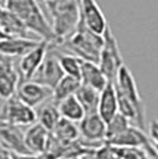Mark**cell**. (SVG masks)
<instances>
[{
    "label": "cell",
    "instance_id": "5b68a950",
    "mask_svg": "<svg viewBox=\"0 0 158 159\" xmlns=\"http://www.w3.org/2000/svg\"><path fill=\"white\" fill-rule=\"evenodd\" d=\"M104 37V47L100 53V60L98 66L101 69L102 74L105 75L108 82H114L117 77L118 70L120 66H124V60L120 52L118 40L115 36L113 34L112 29L108 26L106 29L105 33L102 34Z\"/></svg>",
    "mask_w": 158,
    "mask_h": 159
},
{
    "label": "cell",
    "instance_id": "d6a6232c",
    "mask_svg": "<svg viewBox=\"0 0 158 159\" xmlns=\"http://www.w3.org/2000/svg\"><path fill=\"white\" fill-rule=\"evenodd\" d=\"M45 1V4H53L55 1H57V0H44Z\"/></svg>",
    "mask_w": 158,
    "mask_h": 159
},
{
    "label": "cell",
    "instance_id": "83f0119b",
    "mask_svg": "<svg viewBox=\"0 0 158 159\" xmlns=\"http://www.w3.org/2000/svg\"><path fill=\"white\" fill-rule=\"evenodd\" d=\"M149 141L158 154V120L152 119L149 124Z\"/></svg>",
    "mask_w": 158,
    "mask_h": 159
},
{
    "label": "cell",
    "instance_id": "52a82bcc",
    "mask_svg": "<svg viewBox=\"0 0 158 159\" xmlns=\"http://www.w3.org/2000/svg\"><path fill=\"white\" fill-rule=\"evenodd\" d=\"M64 76V73L59 66L58 58L56 55L55 45L50 44V48L46 52L43 63L38 68L37 73L35 74L31 81L37 82L42 86L48 87L53 90L55 86L59 82V80Z\"/></svg>",
    "mask_w": 158,
    "mask_h": 159
},
{
    "label": "cell",
    "instance_id": "4316f807",
    "mask_svg": "<svg viewBox=\"0 0 158 159\" xmlns=\"http://www.w3.org/2000/svg\"><path fill=\"white\" fill-rule=\"evenodd\" d=\"M16 71H18V70L14 68L13 60L11 57H7L5 55L0 53V77L7 76Z\"/></svg>",
    "mask_w": 158,
    "mask_h": 159
},
{
    "label": "cell",
    "instance_id": "4dcf8cb0",
    "mask_svg": "<svg viewBox=\"0 0 158 159\" xmlns=\"http://www.w3.org/2000/svg\"><path fill=\"white\" fill-rule=\"evenodd\" d=\"M7 38H12V37H8L6 33H5L4 31H2V30H1V27H0V40L7 39Z\"/></svg>",
    "mask_w": 158,
    "mask_h": 159
},
{
    "label": "cell",
    "instance_id": "44dd1931",
    "mask_svg": "<svg viewBox=\"0 0 158 159\" xmlns=\"http://www.w3.org/2000/svg\"><path fill=\"white\" fill-rule=\"evenodd\" d=\"M80 86H81V81L79 79L64 75L53 89V101L57 105L59 101L72 95H75Z\"/></svg>",
    "mask_w": 158,
    "mask_h": 159
},
{
    "label": "cell",
    "instance_id": "f1b7e54d",
    "mask_svg": "<svg viewBox=\"0 0 158 159\" xmlns=\"http://www.w3.org/2000/svg\"><path fill=\"white\" fill-rule=\"evenodd\" d=\"M12 159H43L42 156L38 154H31V153H26V154H19V153H11Z\"/></svg>",
    "mask_w": 158,
    "mask_h": 159
},
{
    "label": "cell",
    "instance_id": "8992f818",
    "mask_svg": "<svg viewBox=\"0 0 158 159\" xmlns=\"http://www.w3.org/2000/svg\"><path fill=\"white\" fill-rule=\"evenodd\" d=\"M0 120L21 128L30 127L37 122V113L16 95L5 101L2 109L0 111Z\"/></svg>",
    "mask_w": 158,
    "mask_h": 159
},
{
    "label": "cell",
    "instance_id": "ffe728a7",
    "mask_svg": "<svg viewBox=\"0 0 158 159\" xmlns=\"http://www.w3.org/2000/svg\"><path fill=\"white\" fill-rule=\"evenodd\" d=\"M51 134L57 140H59L61 143H64V144L75 143L80 139L79 126H76L75 122L63 119V118L59 119Z\"/></svg>",
    "mask_w": 158,
    "mask_h": 159
},
{
    "label": "cell",
    "instance_id": "f546056e",
    "mask_svg": "<svg viewBox=\"0 0 158 159\" xmlns=\"http://www.w3.org/2000/svg\"><path fill=\"white\" fill-rule=\"evenodd\" d=\"M0 159H12L11 157V152H8L6 150L0 147Z\"/></svg>",
    "mask_w": 158,
    "mask_h": 159
},
{
    "label": "cell",
    "instance_id": "277c9868",
    "mask_svg": "<svg viewBox=\"0 0 158 159\" xmlns=\"http://www.w3.org/2000/svg\"><path fill=\"white\" fill-rule=\"evenodd\" d=\"M113 83H114L115 89L123 94L137 109L139 116L138 127L144 131L145 126H146V108H145L144 102H143L142 96L139 94L137 82L133 77L131 70L127 68L126 64L120 66L118 74H117V77H115Z\"/></svg>",
    "mask_w": 158,
    "mask_h": 159
},
{
    "label": "cell",
    "instance_id": "9c48e42d",
    "mask_svg": "<svg viewBox=\"0 0 158 159\" xmlns=\"http://www.w3.org/2000/svg\"><path fill=\"white\" fill-rule=\"evenodd\" d=\"M79 4L81 23L92 32L102 36L108 24L96 0H79Z\"/></svg>",
    "mask_w": 158,
    "mask_h": 159
},
{
    "label": "cell",
    "instance_id": "8fae6325",
    "mask_svg": "<svg viewBox=\"0 0 158 159\" xmlns=\"http://www.w3.org/2000/svg\"><path fill=\"white\" fill-rule=\"evenodd\" d=\"M21 127L14 126L0 120V147L11 153L26 154L27 151Z\"/></svg>",
    "mask_w": 158,
    "mask_h": 159
},
{
    "label": "cell",
    "instance_id": "ba28073f",
    "mask_svg": "<svg viewBox=\"0 0 158 159\" xmlns=\"http://www.w3.org/2000/svg\"><path fill=\"white\" fill-rule=\"evenodd\" d=\"M106 131L107 124L101 119L98 113L86 114L85 118L80 121V138L89 144L86 146L91 147V145L100 146L106 144Z\"/></svg>",
    "mask_w": 158,
    "mask_h": 159
},
{
    "label": "cell",
    "instance_id": "5bb4252c",
    "mask_svg": "<svg viewBox=\"0 0 158 159\" xmlns=\"http://www.w3.org/2000/svg\"><path fill=\"white\" fill-rule=\"evenodd\" d=\"M49 137H50V132L46 131L38 122L27 127L24 133V140H25L27 151L31 154L42 156L45 151Z\"/></svg>",
    "mask_w": 158,
    "mask_h": 159
},
{
    "label": "cell",
    "instance_id": "e0dca14e",
    "mask_svg": "<svg viewBox=\"0 0 158 159\" xmlns=\"http://www.w3.org/2000/svg\"><path fill=\"white\" fill-rule=\"evenodd\" d=\"M0 27L8 37L14 38H27L29 30L24 23L13 14L0 5Z\"/></svg>",
    "mask_w": 158,
    "mask_h": 159
},
{
    "label": "cell",
    "instance_id": "6da1fadb",
    "mask_svg": "<svg viewBox=\"0 0 158 159\" xmlns=\"http://www.w3.org/2000/svg\"><path fill=\"white\" fill-rule=\"evenodd\" d=\"M4 7L19 18L29 31L36 33L40 40L56 44V38L43 10L37 0H4Z\"/></svg>",
    "mask_w": 158,
    "mask_h": 159
},
{
    "label": "cell",
    "instance_id": "7c38bea8",
    "mask_svg": "<svg viewBox=\"0 0 158 159\" xmlns=\"http://www.w3.org/2000/svg\"><path fill=\"white\" fill-rule=\"evenodd\" d=\"M50 48V43L40 40V44L37 47L32 49L31 51H29L26 55H24L23 57H20L19 61V76L21 82L23 81H31L35 74L37 73L38 68L43 63L44 57L46 52Z\"/></svg>",
    "mask_w": 158,
    "mask_h": 159
},
{
    "label": "cell",
    "instance_id": "30bf717a",
    "mask_svg": "<svg viewBox=\"0 0 158 159\" xmlns=\"http://www.w3.org/2000/svg\"><path fill=\"white\" fill-rule=\"evenodd\" d=\"M16 95L20 101L35 109L42 106L46 100L53 99V90L33 81H23L18 86Z\"/></svg>",
    "mask_w": 158,
    "mask_h": 159
},
{
    "label": "cell",
    "instance_id": "1f68e13d",
    "mask_svg": "<svg viewBox=\"0 0 158 159\" xmlns=\"http://www.w3.org/2000/svg\"><path fill=\"white\" fill-rule=\"evenodd\" d=\"M61 159H81V157H79V156H72V157H63V158Z\"/></svg>",
    "mask_w": 158,
    "mask_h": 159
},
{
    "label": "cell",
    "instance_id": "7a4b0ae2",
    "mask_svg": "<svg viewBox=\"0 0 158 159\" xmlns=\"http://www.w3.org/2000/svg\"><path fill=\"white\" fill-rule=\"evenodd\" d=\"M51 16V29L56 38L55 45H62L76 31L80 23L79 0H57L45 4Z\"/></svg>",
    "mask_w": 158,
    "mask_h": 159
},
{
    "label": "cell",
    "instance_id": "603a6c76",
    "mask_svg": "<svg viewBox=\"0 0 158 159\" xmlns=\"http://www.w3.org/2000/svg\"><path fill=\"white\" fill-rule=\"evenodd\" d=\"M36 113H37V122L50 133L53 132L55 126L57 125V122L61 119L57 105L53 101L42 105L40 111Z\"/></svg>",
    "mask_w": 158,
    "mask_h": 159
},
{
    "label": "cell",
    "instance_id": "7402d4cb",
    "mask_svg": "<svg viewBox=\"0 0 158 159\" xmlns=\"http://www.w3.org/2000/svg\"><path fill=\"white\" fill-rule=\"evenodd\" d=\"M75 96L79 100L81 106L83 107L86 114L98 113V106H99L100 100V93L98 90L81 83L77 92L75 93Z\"/></svg>",
    "mask_w": 158,
    "mask_h": 159
},
{
    "label": "cell",
    "instance_id": "d4e9b609",
    "mask_svg": "<svg viewBox=\"0 0 158 159\" xmlns=\"http://www.w3.org/2000/svg\"><path fill=\"white\" fill-rule=\"evenodd\" d=\"M19 83L20 76L18 71L0 77V98L6 101L16 96Z\"/></svg>",
    "mask_w": 158,
    "mask_h": 159
},
{
    "label": "cell",
    "instance_id": "d6986e66",
    "mask_svg": "<svg viewBox=\"0 0 158 159\" xmlns=\"http://www.w3.org/2000/svg\"><path fill=\"white\" fill-rule=\"evenodd\" d=\"M57 108H58L61 118L72 121L75 124L80 122L86 115L83 107L81 106V103L79 102V100L76 99L75 95H72L67 99L59 101L57 103Z\"/></svg>",
    "mask_w": 158,
    "mask_h": 159
},
{
    "label": "cell",
    "instance_id": "9a60e30c",
    "mask_svg": "<svg viewBox=\"0 0 158 159\" xmlns=\"http://www.w3.org/2000/svg\"><path fill=\"white\" fill-rule=\"evenodd\" d=\"M118 113V100H117L114 83L108 82L107 86L104 88V90L100 93L98 114L106 124H108Z\"/></svg>",
    "mask_w": 158,
    "mask_h": 159
},
{
    "label": "cell",
    "instance_id": "3957f363",
    "mask_svg": "<svg viewBox=\"0 0 158 159\" xmlns=\"http://www.w3.org/2000/svg\"><path fill=\"white\" fill-rule=\"evenodd\" d=\"M59 47H64L69 53L80 60L98 64L104 47V37L88 30L80 20L76 31Z\"/></svg>",
    "mask_w": 158,
    "mask_h": 159
},
{
    "label": "cell",
    "instance_id": "4fadbf2b",
    "mask_svg": "<svg viewBox=\"0 0 158 159\" xmlns=\"http://www.w3.org/2000/svg\"><path fill=\"white\" fill-rule=\"evenodd\" d=\"M149 137L145 134L144 131L132 125H130L124 132L118 134L117 137L106 141L107 145L113 147H138L143 150L149 145Z\"/></svg>",
    "mask_w": 158,
    "mask_h": 159
},
{
    "label": "cell",
    "instance_id": "2e32d148",
    "mask_svg": "<svg viewBox=\"0 0 158 159\" xmlns=\"http://www.w3.org/2000/svg\"><path fill=\"white\" fill-rule=\"evenodd\" d=\"M40 40H35L31 38H7L0 40V53L7 57H23L29 51L37 47Z\"/></svg>",
    "mask_w": 158,
    "mask_h": 159
},
{
    "label": "cell",
    "instance_id": "cb8c5ba5",
    "mask_svg": "<svg viewBox=\"0 0 158 159\" xmlns=\"http://www.w3.org/2000/svg\"><path fill=\"white\" fill-rule=\"evenodd\" d=\"M55 50H56V45H55ZM56 55H57L59 66L62 68L64 75L79 79L81 81V63H82V60H80L79 57H76L72 53L59 52L57 50H56Z\"/></svg>",
    "mask_w": 158,
    "mask_h": 159
},
{
    "label": "cell",
    "instance_id": "484cf974",
    "mask_svg": "<svg viewBox=\"0 0 158 159\" xmlns=\"http://www.w3.org/2000/svg\"><path fill=\"white\" fill-rule=\"evenodd\" d=\"M131 125V122L128 120L124 118L123 115L117 114L108 124H107V131H106V141L111 140L112 138L117 137L118 134L124 132L127 127Z\"/></svg>",
    "mask_w": 158,
    "mask_h": 159
},
{
    "label": "cell",
    "instance_id": "ac0fdd59",
    "mask_svg": "<svg viewBox=\"0 0 158 159\" xmlns=\"http://www.w3.org/2000/svg\"><path fill=\"white\" fill-rule=\"evenodd\" d=\"M81 83L101 93L108 81L102 74L98 64L82 61L81 63Z\"/></svg>",
    "mask_w": 158,
    "mask_h": 159
}]
</instances>
